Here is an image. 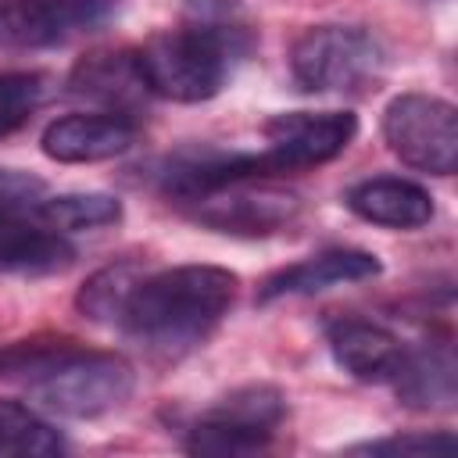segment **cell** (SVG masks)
I'll list each match as a JSON object with an SVG mask.
<instances>
[{
    "mask_svg": "<svg viewBox=\"0 0 458 458\" xmlns=\"http://www.w3.org/2000/svg\"><path fill=\"white\" fill-rule=\"evenodd\" d=\"M61 451H64L61 433L50 422H43L29 404L0 401V454L47 458Z\"/></svg>",
    "mask_w": 458,
    "mask_h": 458,
    "instance_id": "19",
    "label": "cell"
},
{
    "mask_svg": "<svg viewBox=\"0 0 458 458\" xmlns=\"http://www.w3.org/2000/svg\"><path fill=\"white\" fill-rule=\"evenodd\" d=\"M68 93L82 97V100H93V104H104V111L129 114V118H132V107L143 97H150L147 86H143L136 54H129V50L89 54L86 61H79L68 75Z\"/></svg>",
    "mask_w": 458,
    "mask_h": 458,
    "instance_id": "14",
    "label": "cell"
},
{
    "mask_svg": "<svg viewBox=\"0 0 458 458\" xmlns=\"http://www.w3.org/2000/svg\"><path fill=\"white\" fill-rule=\"evenodd\" d=\"M36 218L54 233H82V229L114 225L122 218V204L111 193H61V197H43Z\"/></svg>",
    "mask_w": 458,
    "mask_h": 458,
    "instance_id": "17",
    "label": "cell"
},
{
    "mask_svg": "<svg viewBox=\"0 0 458 458\" xmlns=\"http://www.w3.org/2000/svg\"><path fill=\"white\" fill-rule=\"evenodd\" d=\"M386 54L361 25H311L290 47V75L304 93L376 89Z\"/></svg>",
    "mask_w": 458,
    "mask_h": 458,
    "instance_id": "4",
    "label": "cell"
},
{
    "mask_svg": "<svg viewBox=\"0 0 458 458\" xmlns=\"http://www.w3.org/2000/svg\"><path fill=\"white\" fill-rule=\"evenodd\" d=\"M136 122L129 114L114 111H93V114H64L43 129V154L61 165H93L118 157L132 147Z\"/></svg>",
    "mask_w": 458,
    "mask_h": 458,
    "instance_id": "10",
    "label": "cell"
},
{
    "mask_svg": "<svg viewBox=\"0 0 458 458\" xmlns=\"http://www.w3.org/2000/svg\"><path fill=\"white\" fill-rule=\"evenodd\" d=\"M143 268L136 261H118V265H107L100 272H93L82 290L75 293V308L82 311V318L89 322H100V326H114L132 286L140 283Z\"/></svg>",
    "mask_w": 458,
    "mask_h": 458,
    "instance_id": "18",
    "label": "cell"
},
{
    "mask_svg": "<svg viewBox=\"0 0 458 458\" xmlns=\"http://www.w3.org/2000/svg\"><path fill=\"white\" fill-rule=\"evenodd\" d=\"M0 379L21 390L47 411L64 419H100L132 397V365L111 351L57 347H7L0 351Z\"/></svg>",
    "mask_w": 458,
    "mask_h": 458,
    "instance_id": "2",
    "label": "cell"
},
{
    "mask_svg": "<svg viewBox=\"0 0 458 458\" xmlns=\"http://www.w3.org/2000/svg\"><path fill=\"white\" fill-rule=\"evenodd\" d=\"M286 415V397L272 383H247L218 397L190 429L186 451L190 454H215L236 458L265 451Z\"/></svg>",
    "mask_w": 458,
    "mask_h": 458,
    "instance_id": "5",
    "label": "cell"
},
{
    "mask_svg": "<svg viewBox=\"0 0 458 458\" xmlns=\"http://www.w3.org/2000/svg\"><path fill=\"white\" fill-rule=\"evenodd\" d=\"M358 118L351 111H290L265 122L268 147L261 154L265 175H286V172H308L336 154L354 140Z\"/></svg>",
    "mask_w": 458,
    "mask_h": 458,
    "instance_id": "7",
    "label": "cell"
},
{
    "mask_svg": "<svg viewBox=\"0 0 458 458\" xmlns=\"http://www.w3.org/2000/svg\"><path fill=\"white\" fill-rule=\"evenodd\" d=\"M193 222L229 233V236H268L286 229L301 215V197L279 186H258V179H243L190 200Z\"/></svg>",
    "mask_w": 458,
    "mask_h": 458,
    "instance_id": "9",
    "label": "cell"
},
{
    "mask_svg": "<svg viewBox=\"0 0 458 458\" xmlns=\"http://www.w3.org/2000/svg\"><path fill=\"white\" fill-rule=\"evenodd\" d=\"M326 344L336 365L358 383H390L404 358V344L386 326L354 315L333 318L326 326Z\"/></svg>",
    "mask_w": 458,
    "mask_h": 458,
    "instance_id": "11",
    "label": "cell"
},
{
    "mask_svg": "<svg viewBox=\"0 0 458 458\" xmlns=\"http://www.w3.org/2000/svg\"><path fill=\"white\" fill-rule=\"evenodd\" d=\"M243 50L247 29L233 14H211L208 4H197V21L157 32L136 50V64L147 93L179 104H200L222 89L229 61Z\"/></svg>",
    "mask_w": 458,
    "mask_h": 458,
    "instance_id": "3",
    "label": "cell"
},
{
    "mask_svg": "<svg viewBox=\"0 0 458 458\" xmlns=\"http://www.w3.org/2000/svg\"><path fill=\"white\" fill-rule=\"evenodd\" d=\"M397 397L408 408L422 411H447L454 408V351L447 340H426L419 347H404L401 369L390 379Z\"/></svg>",
    "mask_w": 458,
    "mask_h": 458,
    "instance_id": "15",
    "label": "cell"
},
{
    "mask_svg": "<svg viewBox=\"0 0 458 458\" xmlns=\"http://www.w3.org/2000/svg\"><path fill=\"white\" fill-rule=\"evenodd\" d=\"M351 451L361 454H401V458H422V454H451L454 451V437L437 429V433H397V437H383V440H369V444H354Z\"/></svg>",
    "mask_w": 458,
    "mask_h": 458,
    "instance_id": "21",
    "label": "cell"
},
{
    "mask_svg": "<svg viewBox=\"0 0 458 458\" xmlns=\"http://www.w3.org/2000/svg\"><path fill=\"white\" fill-rule=\"evenodd\" d=\"M47 197V182L29 175V172H14V168H0V208L4 211H29L36 215V208Z\"/></svg>",
    "mask_w": 458,
    "mask_h": 458,
    "instance_id": "22",
    "label": "cell"
},
{
    "mask_svg": "<svg viewBox=\"0 0 458 458\" xmlns=\"http://www.w3.org/2000/svg\"><path fill=\"white\" fill-rule=\"evenodd\" d=\"M383 140L408 168L451 175L458 165L454 104L433 93H401L383 111Z\"/></svg>",
    "mask_w": 458,
    "mask_h": 458,
    "instance_id": "6",
    "label": "cell"
},
{
    "mask_svg": "<svg viewBox=\"0 0 458 458\" xmlns=\"http://www.w3.org/2000/svg\"><path fill=\"white\" fill-rule=\"evenodd\" d=\"M236 301V276L218 265L143 272L114 329L154 358H182L200 347Z\"/></svg>",
    "mask_w": 458,
    "mask_h": 458,
    "instance_id": "1",
    "label": "cell"
},
{
    "mask_svg": "<svg viewBox=\"0 0 458 458\" xmlns=\"http://www.w3.org/2000/svg\"><path fill=\"white\" fill-rule=\"evenodd\" d=\"M122 0H0V47L39 50L100 29Z\"/></svg>",
    "mask_w": 458,
    "mask_h": 458,
    "instance_id": "8",
    "label": "cell"
},
{
    "mask_svg": "<svg viewBox=\"0 0 458 458\" xmlns=\"http://www.w3.org/2000/svg\"><path fill=\"white\" fill-rule=\"evenodd\" d=\"M347 208L383 229H422L433 218V197L411 182V179H397V175H376V179H361L347 190Z\"/></svg>",
    "mask_w": 458,
    "mask_h": 458,
    "instance_id": "13",
    "label": "cell"
},
{
    "mask_svg": "<svg viewBox=\"0 0 458 458\" xmlns=\"http://www.w3.org/2000/svg\"><path fill=\"white\" fill-rule=\"evenodd\" d=\"M75 250L54 229H47L29 211L0 208V272H61L68 268Z\"/></svg>",
    "mask_w": 458,
    "mask_h": 458,
    "instance_id": "16",
    "label": "cell"
},
{
    "mask_svg": "<svg viewBox=\"0 0 458 458\" xmlns=\"http://www.w3.org/2000/svg\"><path fill=\"white\" fill-rule=\"evenodd\" d=\"M43 72H0V140L18 132L47 100Z\"/></svg>",
    "mask_w": 458,
    "mask_h": 458,
    "instance_id": "20",
    "label": "cell"
},
{
    "mask_svg": "<svg viewBox=\"0 0 458 458\" xmlns=\"http://www.w3.org/2000/svg\"><path fill=\"white\" fill-rule=\"evenodd\" d=\"M379 276V258L369 250H354V247H333L322 254H311L290 268L272 272L261 290L258 301L268 304L276 297H308V293H322L333 286H347V283H365Z\"/></svg>",
    "mask_w": 458,
    "mask_h": 458,
    "instance_id": "12",
    "label": "cell"
}]
</instances>
